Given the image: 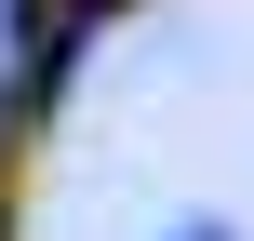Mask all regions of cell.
<instances>
[{
	"label": "cell",
	"instance_id": "6da1fadb",
	"mask_svg": "<svg viewBox=\"0 0 254 241\" xmlns=\"http://www.w3.org/2000/svg\"><path fill=\"white\" fill-rule=\"evenodd\" d=\"M161 241H241V215H174Z\"/></svg>",
	"mask_w": 254,
	"mask_h": 241
}]
</instances>
